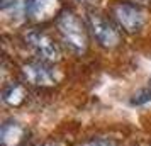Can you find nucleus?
<instances>
[{"label":"nucleus","mask_w":151,"mask_h":146,"mask_svg":"<svg viewBox=\"0 0 151 146\" xmlns=\"http://www.w3.org/2000/svg\"><path fill=\"white\" fill-rule=\"evenodd\" d=\"M87 24L92 32V37L95 39L102 48L112 49L121 44V31L114 22L107 19L104 14L97 10H88Z\"/></svg>","instance_id":"obj_2"},{"label":"nucleus","mask_w":151,"mask_h":146,"mask_svg":"<svg viewBox=\"0 0 151 146\" xmlns=\"http://www.w3.org/2000/svg\"><path fill=\"white\" fill-rule=\"evenodd\" d=\"M24 41L42 61L55 63L61 60L60 46L55 42V39L51 36L39 31V29H27L24 32Z\"/></svg>","instance_id":"obj_4"},{"label":"nucleus","mask_w":151,"mask_h":146,"mask_svg":"<svg viewBox=\"0 0 151 146\" xmlns=\"http://www.w3.org/2000/svg\"><path fill=\"white\" fill-rule=\"evenodd\" d=\"M21 75H22L24 82L27 85L39 87V88L55 87L56 82H58L55 68H53L48 61H42V60L24 63L21 66Z\"/></svg>","instance_id":"obj_5"},{"label":"nucleus","mask_w":151,"mask_h":146,"mask_svg":"<svg viewBox=\"0 0 151 146\" xmlns=\"http://www.w3.org/2000/svg\"><path fill=\"white\" fill-rule=\"evenodd\" d=\"M150 88H151V78H150Z\"/></svg>","instance_id":"obj_14"},{"label":"nucleus","mask_w":151,"mask_h":146,"mask_svg":"<svg viewBox=\"0 0 151 146\" xmlns=\"http://www.w3.org/2000/svg\"><path fill=\"white\" fill-rule=\"evenodd\" d=\"M44 146H58L56 143H48V145H44Z\"/></svg>","instance_id":"obj_13"},{"label":"nucleus","mask_w":151,"mask_h":146,"mask_svg":"<svg viewBox=\"0 0 151 146\" xmlns=\"http://www.w3.org/2000/svg\"><path fill=\"white\" fill-rule=\"evenodd\" d=\"M61 0H26L24 15L34 24H44L58 19L63 10Z\"/></svg>","instance_id":"obj_6"},{"label":"nucleus","mask_w":151,"mask_h":146,"mask_svg":"<svg viewBox=\"0 0 151 146\" xmlns=\"http://www.w3.org/2000/svg\"><path fill=\"white\" fill-rule=\"evenodd\" d=\"M27 99V88L21 82H10L2 90V100L10 107H21Z\"/></svg>","instance_id":"obj_8"},{"label":"nucleus","mask_w":151,"mask_h":146,"mask_svg":"<svg viewBox=\"0 0 151 146\" xmlns=\"http://www.w3.org/2000/svg\"><path fill=\"white\" fill-rule=\"evenodd\" d=\"M132 2H134V4H137V5H139V4H148V2H151V0H132Z\"/></svg>","instance_id":"obj_12"},{"label":"nucleus","mask_w":151,"mask_h":146,"mask_svg":"<svg viewBox=\"0 0 151 146\" xmlns=\"http://www.w3.org/2000/svg\"><path fill=\"white\" fill-rule=\"evenodd\" d=\"M80 2H83L85 5H95V4L99 2V0H80Z\"/></svg>","instance_id":"obj_11"},{"label":"nucleus","mask_w":151,"mask_h":146,"mask_svg":"<svg viewBox=\"0 0 151 146\" xmlns=\"http://www.w3.org/2000/svg\"><path fill=\"white\" fill-rule=\"evenodd\" d=\"M26 139L27 129L17 121H7L0 127V146H22Z\"/></svg>","instance_id":"obj_7"},{"label":"nucleus","mask_w":151,"mask_h":146,"mask_svg":"<svg viewBox=\"0 0 151 146\" xmlns=\"http://www.w3.org/2000/svg\"><path fill=\"white\" fill-rule=\"evenodd\" d=\"M151 100V88H141V90H137L132 99H131V102L134 105H143L146 102H150Z\"/></svg>","instance_id":"obj_9"},{"label":"nucleus","mask_w":151,"mask_h":146,"mask_svg":"<svg viewBox=\"0 0 151 146\" xmlns=\"http://www.w3.org/2000/svg\"><path fill=\"white\" fill-rule=\"evenodd\" d=\"M56 27L61 36V41L71 53L82 56L88 49V31L75 12L63 10L56 19Z\"/></svg>","instance_id":"obj_1"},{"label":"nucleus","mask_w":151,"mask_h":146,"mask_svg":"<svg viewBox=\"0 0 151 146\" xmlns=\"http://www.w3.org/2000/svg\"><path fill=\"white\" fill-rule=\"evenodd\" d=\"M78 146H114V143L110 139H104V138H92L88 141H83L82 145Z\"/></svg>","instance_id":"obj_10"},{"label":"nucleus","mask_w":151,"mask_h":146,"mask_svg":"<svg viewBox=\"0 0 151 146\" xmlns=\"http://www.w3.org/2000/svg\"><path fill=\"white\" fill-rule=\"evenodd\" d=\"M112 19L116 21L117 27L127 34H136L143 29L146 22L144 10L134 2H117L112 5Z\"/></svg>","instance_id":"obj_3"}]
</instances>
